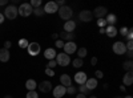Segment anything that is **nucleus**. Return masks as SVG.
<instances>
[{
	"label": "nucleus",
	"instance_id": "1",
	"mask_svg": "<svg viewBox=\"0 0 133 98\" xmlns=\"http://www.w3.org/2000/svg\"><path fill=\"white\" fill-rule=\"evenodd\" d=\"M57 13H59L60 19L68 21V20H72L73 11H72V8H71V7H68V5H63V7H60V8H59Z\"/></svg>",
	"mask_w": 133,
	"mask_h": 98
},
{
	"label": "nucleus",
	"instance_id": "2",
	"mask_svg": "<svg viewBox=\"0 0 133 98\" xmlns=\"http://www.w3.org/2000/svg\"><path fill=\"white\" fill-rule=\"evenodd\" d=\"M4 17H7L8 20H15L16 17H17V15H19V11H17V7L16 5H14V4H11V5H8L5 9H4Z\"/></svg>",
	"mask_w": 133,
	"mask_h": 98
},
{
	"label": "nucleus",
	"instance_id": "3",
	"mask_svg": "<svg viewBox=\"0 0 133 98\" xmlns=\"http://www.w3.org/2000/svg\"><path fill=\"white\" fill-rule=\"evenodd\" d=\"M55 61H56V64L60 65V66H68L69 62H71V57L65 53H57Z\"/></svg>",
	"mask_w": 133,
	"mask_h": 98
},
{
	"label": "nucleus",
	"instance_id": "4",
	"mask_svg": "<svg viewBox=\"0 0 133 98\" xmlns=\"http://www.w3.org/2000/svg\"><path fill=\"white\" fill-rule=\"evenodd\" d=\"M17 11H19V15H20V16L27 17V16H29V15L32 13L33 8L31 7L29 3H23V4H21V5L17 8Z\"/></svg>",
	"mask_w": 133,
	"mask_h": 98
},
{
	"label": "nucleus",
	"instance_id": "5",
	"mask_svg": "<svg viewBox=\"0 0 133 98\" xmlns=\"http://www.w3.org/2000/svg\"><path fill=\"white\" fill-rule=\"evenodd\" d=\"M63 49H64V53L69 56V54L76 53V50H77V45H76V42H73V41H66V42H64Z\"/></svg>",
	"mask_w": 133,
	"mask_h": 98
},
{
	"label": "nucleus",
	"instance_id": "6",
	"mask_svg": "<svg viewBox=\"0 0 133 98\" xmlns=\"http://www.w3.org/2000/svg\"><path fill=\"white\" fill-rule=\"evenodd\" d=\"M27 50H28V53H29V56L35 57V56H37V54L41 52V47H40L39 42H29Z\"/></svg>",
	"mask_w": 133,
	"mask_h": 98
},
{
	"label": "nucleus",
	"instance_id": "7",
	"mask_svg": "<svg viewBox=\"0 0 133 98\" xmlns=\"http://www.w3.org/2000/svg\"><path fill=\"white\" fill-rule=\"evenodd\" d=\"M79 19L83 21V23H89V21H92V19H93L92 11H89V9H83L81 12L79 13Z\"/></svg>",
	"mask_w": 133,
	"mask_h": 98
},
{
	"label": "nucleus",
	"instance_id": "8",
	"mask_svg": "<svg viewBox=\"0 0 133 98\" xmlns=\"http://www.w3.org/2000/svg\"><path fill=\"white\" fill-rule=\"evenodd\" d=\"M44 13H56L57 11H59V7L56 4V2H48L45 5H44Z\"/></svg>",
	"mask_w": 133,
	"mask_h": 98
},
{
	"label": "nucleus",
	"instance_id": "9",
	"mask_svg": "<svg viewBox=\"0 0 133 98\" xmlns=\"http://www.w3.org/2000/svg\"><path fill=\"white\" fill-rule=\"evenodd\" d=\"M112 49H113V52L116 53V54H125V52H127V48H125V42H123V41H117V42H115L113 44V47H112Z\"/></svg>",
	"mask_w": 133,
	"mask_h": 98
},
{
	"label": "nucleus",
	"instance_id": "10",
	"mask_svg": "<svg viewBox=\"0 0 133 98\" xmlns=\"http://www.w3.org/2000/svg\"><path fill=\"white\" fill-rule=\"evenodd\" d=\"M52 93H53V97L55 98H61L66 94V88H64L63 85H57L55 86V88L52 89Z\"/></svg>",
	"mask_w": 133,
	"mask_h": 98
},
{
	"label": "nucleus",
	"instance_id": "11",
	"mask_svg": "<svg viewBox=\"0 0 133 98\" xmlns=\"http://www.w3.org/2000/svg\"><path fill=\"white\" fill-rule=\"evenodd\" d=\"M37 88L41 93H49L53 89V86H52L51 81H43V82H40V85H37Z\"/></svg>",
	"mask_w": 133,
	"mask_h": 98
},
{
	"label": "nucleus",
	"instance_id": "12",
	"mask_svg": "<svg viewBox=\"0 0 133 98\" xmlns=\"http://www.w3.org/2000/svg\"><path fill=\"white\" fill-rule=\"evenodd\" d=\"M87 80H88V76H87V73H84V72H77V73L75 74V82H76V84L84 85V84L87 82Z\"/></svg>",
	"mask_w": 133,
	"mask_h": 98
},
{
	"label": "nucleus",
	"instance_id": "13",
	"mask_svg": "<svg viewBox=\"0 0 133 98\" xmlns=\"http://www.w3.org/2000/svg\"><path fill=\"white\" fill-rule=\"evenodd\" d=\"M92 13H93V16L97 17V19H103V17L108 13V9H107L105 7H96Z\"/></svg>",
	"mask_w": 133,
	"mask_h": 98
},
{
	"label": "nucleus",
	"instance_id": "14",
	"mask_svg": "<svg viewBox=\"0 0 133 98\" xmlns=\"http://www.w3.org/2000/svg\"><path fill=\"white\" fill-rule=\"evenodd\" d=\"M60 84L64 86V88H68V86L72 85V78L69 74H61L60 77Z\"/></svg>",
	"mask_w": 133,
	"mask_h": 98
},
{
	"label": "nucleus",
	"instance_id": "15",
	"mask_svg": "<svg viewBox=\"0 0 133 98\" xmlns=\"http://www.w3.org/2000/svg\"><path fill=\"white\" fill-rule=\"evenodd\" d=\"M56 54H57V53H56V50H55L53 48H48V49L44 50V57H45L48 61L56 58Z\"/></svg>",
	"mask_w": 133,
	"mask_h": 98
},
{
	"label": "nucleus",
	"instance_id": "16",
	"mask_svg": "<svg viewBox=\"0 0 133 98\" xmlns=\"http://www.w3.org/2000/svg\"><path fill=\"white\" fill-rule=\"evenodd\" d=\"M123 84L125 86H130L133 84V73L132 72H127L123 77Z\"/></svg>",
	"mask_w": 133,
	"mask_h": 98
},
{
	"label": "nucleus",
	"instance_id": "17",
	"mask_svg": "<svg viewBox=\"0 0 133 98\" xmlns=\"http://www.w3.org/2000/svg\"><path fill=\"white\" fill-rule=\"evenodd\" d=\"M75 29H76V21H73V20L65 21V24H64V32H73Z\"/></svg>",
	"mask_w": 133,
	"mask_h": 98
},
{
	"label": "nucleus",
	"instance_id": "18",
	"mask_svg": "<svg viewBox=\"0 0 133 98\" xmlns=\"http://www.w3.org/2000/svg\"><path fill=\"white\" fill-rule=\"evenodd\" d=\"M105 33H107L108 37H115V36H117L118 31L116 29L115 25H108V27L105 28Z\"/></svg>",
	"mask_w": 133,
	"mask_h": 98
},
{
	"label": "nucleus",
	"instance_id": "19",
	"mask_svg": "<svg viewBox=\"0 0 133 98\" xmlns=\"http://www.w3.org/2000/svg\"><path fill=\"white\" fill-rule=\"evenodd\" d=\"M84 85L88 88V90H93V89H96V88H97L98 82H97V80H96V78H88V80H87V82H85Z\"/></svg>",
	"mask_w": 133,
	"mask_h": 98
},
{
	"label": "nucleus",
	"instance_id": "20",
	"mask_svg": "<svg viewBox=\"0 0 133 98\" xmlns=\"http://www.w3.org/2000/svg\"><path fill=\"white\" fill-rule=\"evenodd\" d=\"M9 57H11V54H9L8 49H4V48L0 49V61H2V62H7L9 60Z\"/></svg>",
	"mask_w": 133,
	"mask_h": 98
},
{
	"label": "nucleus",
	"instance_id": "21",
	"mask_svg": "<svg viewBox=\"0 0 133 98\" xmlns=\"http://www.w3.org/2000/svg\"><path fill=\"white\" fill-rule=\"evenodd\" d=\"M59 36L61 37V40H65V41H73V39H75L73 32H61Z\"/></svg>",
	"mask_w": 133,
	"mask_h": 98
},
{
	"label": "nucleus",
	"instance_id": "22",
	"mask_svg": "<svg viewBox=\"0 0 133 98\" xmlns=\"http://www.w3.org/2000/svg\"><path fill=\"white\" fill-rule=\"evenodd\" d=\"M25 88H27V90L28 92H32V90H36L37 89V84H36V81L35 80H27V82H25Z\"/></svg>",
	"mask_w": 133,
	"mask_h": 98
},
{
	"label": "nucleus",
	"instance_id": "23",
	"mask_svg": "<svg viewBox=\"0 0 133 98\" xmlns=\"http://www.w3.org/2000/svg\"><path fill=\"white\" fill-rule=\"evenodd\" d=\"M105 21H107L108 25H115V24L117 23V17H116V15H113V13H108L107 17H105Z\"/></svg>",
	"mask_w": 133,
	"mask_h": 98
},
{
	"label": "nucleus",
	"instance_id": "24",
	"mask_svg": "<svg viewBox=\"0 0 133 98\" xmlns=\"http://www.w3.org/2000/svg\"><path fill=\"white\" fill-rule=\"evenodd\" d=\"M17 44H19V48H21V49H27L28 45H29V41H28L27 39H20Z\"/></svg>",
	"mask_w": 133,
	"mask_h": 98
},
{
	"label": "nucleus",
	"instance_id": "25",
	"mask_svg": "<svg viewBox=\"0 0 133 98\" xmlns=\"http://www.w3.org/2000/svg\"><path fill=\"white\" fill-rule=\"evenodd\" d=\"M123 68H124L127 72H132V69H133V62H132V60L125 61V62L123 64Z\"/></svg>",
	"mask_w": 133,
	"mask_h": 98
},
{
	"label": "nucleus",
	"instance_id": "26",
	"mask_svg": "<svg viewBox=\"0 0 133 98\" xmlns=\"http://www.w3.org/2000/svg\"><path fill=\"white\" fill-rule=\"evenodd\" d=\"M72 64H73L75 68L79 69V68H81L83 65H84V61H83V58H79V57H77V58H75V60L72 61Z\"/></svg>",
	"mask_w": 133,
	"mask_h": 98
},
{
	"label": "nucleus",
	"instance_id": "27",
	"mask_svg": "<svg viewBox=\"0 0 133 98\" xmlns=\"http://www.w3.org/2000/svg\"><path fill=\"white\" fill-rule=\"evenodd\" d=\"M76 52H77V56H79V58H84V57L87 56V53H88L87 48H79Z\"/></svg>",
	"mask_w": 133,
	"mask_h": 98
},
{
	"label": "nucleus",
	"instance_id": "28",
	"mask_svg": "<svg viewBox=\"0 0 133 98\" xmlns=\"http://www.w3.org/2000/svg\"><path fill=\"white\" fill-rule=\"evenodd\" d=\"M32 13H35L36 16H43V15H45V13H44V9H43L41 7H39V8H33Z\"/></svg>",
	"mask_w": 133,
	"mask_h": 98
},
{
	"label": "nucleus",
	"instance_id": "29",
	"mask_svg": "<svg viewBox=\"0 0 133 98\" xmlns=\"http://www.w3.org/2000/svg\"><path fill=\"white\" fill-rule=\"evenodd\" d=\"M79 90H80V93L83 95H88V94H89V92H91V90H88V88H87L85 85H80L79 86Z\"/></svg>",
	"mask_w": 133,
	"mask_h": 98
},
{
	"label": "nucleus",
	"instance_id": "30",
	"mask_svg": "<svg viewBox=\"0 0 133 98\" xmlns=\"http://www.w3.org/2000/svg\"><path fill=\"white\" fill-rule=\"evenodd\" d=\"M29 4L32 8H39V7H41V0H32Z\"/></svg>",
	"mask_w": 133,
	"mask_h": 98
},
{
	"label": "nucleus",
	"instance_id": "31",
	"mask_svg": "<svg viewBox=\"0 0 133 98\" xmlns=\"http://www.w3.org/2000/svg\"><path fill=\"white\" fill-rule=\"evenodd\" d=\"M25 98H39V94L36 93V90H32V92H28L27 93V97Z\"/></svg>",
	"mask_w": 133,
	"mask_h": 98
},
{
	"label": "nucleus",
	"instance_id": "32",
	"mask_svg": "<svg viewBox=\"0 0 133 98\" xmlns=\"http://www.w3.org/2000/svg\"><path fill=\"white\" fill-rule=\"evenodd\" d=\"M66 94H71V95H73V94H76V88L75 86H68V88H66Z\"/></svg>",
	"mask_w": 133,
	"mask_h": 98
},
{
	"label": "nucleus",
	"instance_id": "33",
	"mask_svg": "<svg viewBox=\"0 0 133 98\" xmlns=\"http://www.w3.org/2000/svg\"><path fill=\"white\" fill-rule=\"evenodd\" d=\"M97 25H98L100 28H105V27H107L105 19H98V20H97Z\"/></svg>",
	"mask_w": 133,
	"mask_h": 98
},
{
	"label": "nucleus",
	"instance_id": "34",
	"mask_svg": "<svg viewBox=\"0 0 133 98\" xmlns=\"http://www.w3.org/2000/svg\"><path fill=\"white\" fill-rule=\"evenodd\" d=\"M55 66H57V64H56V61H55V60H51V61L48 62V66H47V68H49V69H53Z\"/></svg>",
	"mask_w": 133,
	"mask_h": 98
},
{
	"label": "nucleus",
	"instance_id": "35",
	"mask_svg": "<svg viewBox=\"0 0 133 98\" xmlns=\"http://www.w3.org/2000/svg\"><path fill=\"white\" fill-rule=\"evenodd\" d=\"M45 74H47V76H49V77H53V76H55V72H53V69L45 68Z\"/></svg>",
	"mask_w": 133,
	"mask_h": 98
},
{
	"label": "nucleus",
	"instance_id": "36",
	"mask_svg": "<svg viewBox=\"0 0 133 98\" xmlns=\"http://www.w3.org/2000/svg\"><path fill=\"white\" fill-rule=\"evenodd\" d=\"M118 32H120V35H121V36H127V35H128V28L123 27V28H121Z\"/></svg>",
	"mask_w": 133,
	"mask_h": 98
},
{
	"label": "nucleus",
	"instance_id": "37",
	"mask_svg": "<svg viewBox=\"0 0 133 98\" xmlns=\"http://www.w3.org/2000/svg\"><path fill=\"white\" fill-rule=\"evenodd\" d=\"M55 45H56V48H63L64 47V42H63V40H56Z\"/></svg>",
	"mask_w": 133,
	"mask_h": 98
},
{
	"label": "nucleus",
	"instance_id": "38",
	"mask_svg": "<svg viewBox=\"0 0 133 98\" xmlns=\"http://www.w3.org/2000/svg\"><path fill=\"white\" fill-rule=\"evenodd\" d=\"M95 74H96V80H97V78H103V77H104V73H103L101 70H96V73H95Z\"/></svg>",
	"mask_w": 133,
	"mask_h": 98
},
{
	"label": "nucleus",
	"instance_id": "39",
	"mask_svg": "<svg viewBox=\"0 0 133 98\" xmlns=\"http://www.w3.org/2000/svg\"><path fill=\"white\" fill-rule=\"evenodd\" d=\"M133 41H128L127 44H125V48H127V50H132L133 49V44H132Z\"/></svg>",
	"mask_w": 133,
	"mask_h": 98
},
{
	"label": "nucleus",
	"instance_id": "40",
	"mask_svg": "<svg viewBox=\"0 0 133 98\" xmlns=\"http://www.w3.org/2000/svg\"><path fill=\"white\" fill-rule=\"evenodd\" d=\"M132 29H128V35H127V37H128V41H132V37H133V33H132Z\"/></svg>",
	"mask_w": 133,
	"mask_h": 98
},
{
	"label": "nucleus",
	"instance_id": "41",
	"mask_svg": "<svg viewBox=\"0 0 133 98\" xmlns=\"http://www.w3.org/2000/svg\"><path fill=\"white\" fill-rule=\"evenodd\" d=\"M11 45H12V44H11V41H5L4 42V49H9Z\"/></svg>",
	"mask_w": 133,
	"mask_h": 98
},
{
	"label": "nucleus",
	"instance_id": "42",
	"mask_svg": "<svg viewBox=\"0 0 133 98\" xmlns=\"http://www.w3.org/2000/svg\"><path fill=\"white\" fill-rule=\"evenodd\" d=\"M91 64H92V65H96V64H97V57H92V58H91Z\"/></svg>",
	"mask_w": 133,
	"mask_h": 98
},
{
	"label": "nucleus",
	"instance_id": "43",
	"mask_svg": "<svg viewBox=\"0 0 133 98\" xmlns=\"http://www.w3.org/2000/svg\"><path fill=\"white\" fill-rule=\"evenodd\" d=\"M125 53H127V56H128L129 58H132V56H133V52H132V50H127Z\"/></svg>",
	"mask_w": 133,
	"mask_h": 98
},
{
	"label": "nucleus",
	"instance_id": "44",
	"mask_svg": "<svg viewBox=\"0 0 133 98\" xmlns=\"http://www.w3.org/2000/svg\"><path fill=\"white\" fill-rule=\"evenodd\" d=\"M4 19H5L4 15H3V13H0V24H3V23H4Z\"/></svg>",
	"mask_w": 133,
	"mask_h": 98
},
{
	"label": "nucleus",
	"instance_id": "45",
	"mask_svg": "<svg viewBox=\"0 0 133 98\" xmlns=\"http://www.w3.org/2000/svg\"><path fill=\"white\" fill-rule=\"evenodd\" d=\"M8 4V0H0V5H5Z\"/></svg>",
	"mask_w": 133,
	"mask_h": 98
},
{
	"label": "nucleus",
	"instance_id": "46",
	"mask_svg": "<svg viewBox=\"0 0 133 98\" xmlns=\"http://www.w3.org/2000/svg\"><path fill=\"white\" fill-rule=\"evenodd\" d=\"M57 37H59V33H53V35H52V39H55V40H56Z\"/></svg>",
	"mask_w": 133,
	"mask_h": 98
},
{
	"label": "nucleus",
	"instance_id": "47",
	"mask_svg": "<svg viewBox=\"0 0 133 98\" xmlns=\"http://www.w3.org/2000/svg\"><path fill=\"white\" fill-rule=\"evenodd\" d=\"M100 33H105V28H100Z\"/></svg>",
	"mask_w": 133,
	"mask_h": 98
},
{
	"label": "nucleus",
	"instance_id": "48",
	"mask_svg": "<svg viewBox=\"0 0 133 98\" xmlns=\"http://www.w3.org/2000/svg\"><path fill=\"white\" fill-rule=\"evenodd\" d=\"M120 90H121V92H124V90H125V86H124V85H123V86H120Z\"/></svg>",
	"mask_w": 133,
	"mask_h": 98
},
{
	"label": "nucleus",
	"instance_id": "49",
	"mask_svg": "<svg viewBox=\"0 0 133 98\" xmlns=\"http://www.w3.org/2000/svg\"><path fill=\"white\" fill-rule=\"evenodd\" d=\"M76 98H85V97H84V95H83V94H81V95H77V97H76Z\"/></svg>",
	"mask_w": 133,
	"mask_h": 98
},
{
	"label": "nucleus",
	"instance_id": "50",
	"mask_svg": "<svg viewBox=\"0 0 133 98\" xmlns=\"http://www.w3.org/2000/svg\"><path fill=\"white\" fill-rule=\"evenodd\" d=\"M4 98H12V95H4Z\"/></svg>",
	"mask_w": 133,
	"mask_h": 98
},
{
	"label": "nucleus",
	"instance_id": "51",
	"mask_svg": "<svg viewBox=\"0 0 133 98\" xmlns=\"http://www.w3.org/2000/svg\"><path fill=\"white\" fill-rule=\"evenodd\" d=\"M124 98H133V97H132V95H125Z\"/></svg>",
	"mask_w": 133,
	"mask_h": 98
},
{
	"label": "nucleus",
	"instance_id": "52",
	"mask_svg": "<svg viewBox=\"0 0 133 98\" xmlns=\"http://www.w3.org/2000/svg\"><path fill=\"white\" fill-rule=\"evenodd\" d=\"M89 98H96V97H93V95H91V97H89Z\"/></svg>",
	"mask_w": 133,
	"mask_h": 98
},
{
	"label": "nucleus",
	"instance_id": "53",
	"mask_svg": "<svg viewBox=\"0 0 133 98\" xmlns=\"http://www.w3.org/2000/svg\"><path fill=\"white\" fill-rule=\"evenodd\" d=\"M116 98H121V97H116Z\"/></svg>",
	"mask_w": 133,
	"mask_h": 98
}]
</instances>
